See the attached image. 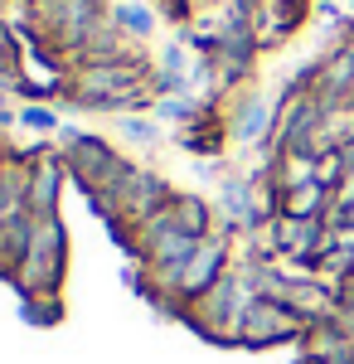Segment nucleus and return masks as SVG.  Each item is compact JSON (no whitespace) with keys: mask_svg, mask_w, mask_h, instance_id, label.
I'll list each match as a JSON object with an SVG mask.
<instances>
[{"mask_svg":"<svg viewBox=\"0 0 354 364\" xmlns=\"http://www.w3.org/2000/svg\"><path fill=\"white\" fill-rule=\"evenodd\" d=\"M262 122H267V107H262V102H252L247 117H243V136H257V132H262Z\"/></svg>","mask_w":354,"mask_h":364,"instance_id":"f257e3e1","label":"nucleus"}]
</instances>
